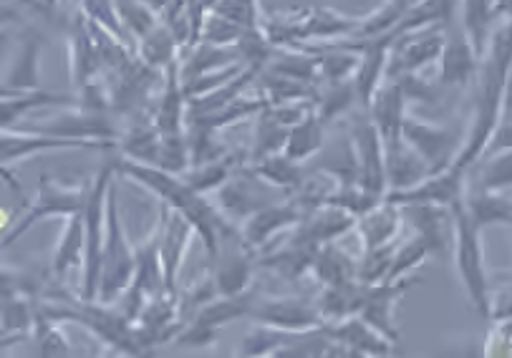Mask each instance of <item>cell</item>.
Here are the masks:
<instances>
[{"mask_svg": "<svg viewBox=\"0 0 512 358\" xmlns=\"http://www.w3.org/2000/svg\"><path fill=\"white\" fill-rule=\"evenodd\" d=\"M117 174L119 177L132 179L134 185L144 187V190L152 192L154 197H159L162 205H167L169 210L180 212L192 227H195L197 237L205 243V250L212 255L217 253L222 240L227 237L240 235V225L233 222L230 217L222 215V210L217 205H212L207 200V195L192 190L187 185V179L182 174H172L167 169L152 167V164L134 162V159H117Z\"/></svg>", "mask_w": 512, "mask_h": 358, "instance_id": "1", "label": "cell"}, {"mask_svg": "<svg viewBox=\"0 0 512 358\" xmlns=\"http://www.w3.org/2000/svg\"><path fill=\"white\" fill-rule=\"evenodd\" d=\"M137 273V258H134V243L127 237L119 215L117 182H111L109 205H106V240L104 255H101V283L99 301L117 303L119 295L132 285Z\"/></svg>", "mask_w": 512, "mask_h": 358, "instance_id": "2", "label": "cell"}, {"mask_svg": "<svg viewBox=\"0 0 512 358\" xmlns=\"http://www.w3.org/2000/svg\"><path fill=\"white\" fill-rule=\"evenodd\" d=\"M117 164L106 162L91 179L89 200L84 207V225H86V258L81 268V290L79 293L89 301H99V283H101V255H104L106 240V205H109L111 182L117 179Z\"/></svg>", "mask_w": 512, "mask_h": 358, "instance_id": "3", "label": "cell"}, {"mask_svg": "<svg viewBox=\"0 0 512 358\" xmlns=\"http://www.w3.org/2000/svg\"><path fill=\"white\" fill-rule=\"evenodd\" d=\"M452 220H454V263H457V273H460L462 285L467 290L472 308L480 316L490 318V283H487L485 265H482V248H480V227L472 220L470 210H467L465 200L452 205Z\"/></svg>", "mask_w": 512, "mask_h": 358, "instance_id": "4", "label": "cell"}, {"mask_svg": "<svg viewBox=\"0 0 512 358\" xmlns=\"http://www.w3.org/2000/svg\"><path fill=\"white\" fill-rule=\"evenodd\" d=\"M91 182H79V185H61L53 177L43 174L41 185H38V195L31 205L26 207L18 220L8 225L3 232V250L16 245L18 237L26 235L33 225H38L46 217H71L76 212H84L86 200H89Z\"/></svg>", "mask_w": 512, "mask_h": 358, "instance_id": "5", "label": "cell"}, {"mask_svg": "<svg viewBox=\"0 0 512 358\" xmlns=\"http://www.w3.org/2000/svg\"><path fill=\"white\" fill-rule=\"evenodd\" d=\"M16 129V127H13ZM31 132L51 134L61 139H84V142H119L122 137V122L111 111H89L81 106H61L48 109V116H38L36 122L28 124Z\"/></svg>", "mask_w": 512, "mask_h": 358, "instance_id": "6", "label": "cell"}, {"mask_svg": "<svg viewBox=\"0 0 512 358\" xmlns=\"http://www.w3.org/2000/svg\"><path fill=\"white\" fill-rule=\"evenodd\" d=\"M288 197H291V192L273 187L245 164L217 190L215 205L220 207L222 215L243 225L255 212L265 210L270 205H278V202L288 200Z\"/></svg>", "mask_w": 512, "mask_h": 358, "instance_id": "7", "label": "cell"}, {"mask_svg": "<svg viewBox=\"0 0 512 358\" xmlns=\"http://www.w3.org/2000/svg\"><path fill=\"white\" fill-rule=\"evenodd\" d=\"M258 293V285H250L248 290H243V293L238 295H217L215 301L202 306L200 311L195 313V318L182 328L180 336L175 338V346H212L222 326H227L230 321H238V318L250 316V308H253Z\"/></svg>", "mask_w": 512, "mask_h": 358, "instance_id": "8", "label": "cell"}, {"mask_svg": "<svg viewBox=\"0 0 512 358\" xmlns=\"http://www.w3.org/2000/svg\"><path fill=\"white\" fill-rule=\"evenodd\" d=\"M250 321L265 323V326L280 328L288 333H306L323 326V316L318 313L316 295H263L258 293Z\"/></svg>", "mask_w": 512, "mask_h": 358, "instance_id": "9", "label": "cell"}, {"mask_svg": "<svg viewBox=\"0 0 512 358\" xmlns=\"http://www.w3.org/2000/svg\"><path fill=\"white\" fill-rule=\"evenodd\" d=\"M349 134L354 139L356 157H359V185L369 190L371 195L384 200V195L389 192V185H386L384 142H381L376 124L371 122L369 111L361 109L359 114H354Z\"/></svg>", "mask_w": 512, "mask_h": 358, "instance_id": "10", "label": "cell"}, {"mask_svg": "<svg viewBox=\"0 0 512 358\" xmlns=\"http://www.w3.org/2000/svg\"><path fill=\"white\" fill-rule=\"evenodd\" d=\"M444 51V36L439 26L422 28V31L404 33L394 38L389 46V64H386V81H396L404 74H419L429 64L439 61Z\"/></svg>", "mask_w": 512, "mask_h": 358, "instance_id": "11", "label": "cell"}, {"mask_svg": "<svg viewBox=\"0 0 512 358\" xmlns=\"http://www.w3.org/2000/svg\"><path fill=\"white\" fill-rule=\"evenodd\" d=\"M61 149H117L114 142H84V139H61L51 134L31 132V129H3L0 132V162L13 167L21 159L36 157L41 152H61Z\"/></svg>", "mask_w": 512, "mask_h": 358, "instance_id": "12", "label": "cell"}, {"mask_svg": "<svg viewBox=\"0 0 512 358\" xmlns=\"http://www.w3.org/2000/svg\"><path fill=\"white\" fill-rule=\"evenodd\" d=\"M66 38H69L71 81H74V89L79 91L104 76L99 48H96L94 33H91V21L81 8H76L66 21Z\"/></svg>", "mask_w": 512, "mask_h": 358, "instance_id": "13", "label": "cell"}, {"mask_svg": "<svg viewBox=\"0 0 512 358\" xmlns=\"http://www.w3.org/2000/svg\"><path fill=\"white\" fill-rule=\"evenodd\" d=\"M303 217H306V212L288 197V200L265 207V210L248 217V220L240 225V232H243L245 245H248L250 250H255V255H258L260 250L268 248L273 240H278L280 235H286L288 230H293Z\"/></svg>", "mask_w": 512, "mask_h": 358, "instance_id": "14", "label": "cell"}, {"mask_svg": "<svg viewBox=\"0 0 512 358\" xmlns=\"http://www.w3.org/2000/svg\"><path fill=\"white\" fill-rule=\"evenodd\" d=\"M159 215H162L164 232H162V268H164V290L172 295H180L177 288V280H180L182 263H185V255L190 250L192 235H197L195 227L180 215V212L169 210L167 205L159 207Z\"/></svg>", "mask_w": 512, "mask_h": 358, "instance_id": "15", "label": "cell"}, {"mask_svg": "<svg viewBox=\"0 0 512 358\" xmlns=\"http://www.w3.org/2000/svg\"><path fill=\"white\" fill-rule=\"evenodd\" d=\"M384 200L399 207L407 205H457L462 200V172L460 169H444V172L429 174L427 179L417 182L407 190H389Z\"/></svg>", "mask_w": 512, "mask_h": 358, "instance_id": "16", "label": "cell"}, {"mask_svg": "<svg viewBox=\"0 0 512 358\" xmlns=\"http://www.w3.org/2000/svg\"><path fill=\"white\" fill-rule=\"evenodd\" d=\"M402 137L424 162L429 164L432 174L444 172L454 164L452 159V142L454 137L447 132V129L437 127V124H427L417 116H412L407 111L402 124Z\"/></svg>", "mask_w": 512, "mask_h": 358, "instance_id": "17", "label": "cell"}, {"mask_svg": "<svg viewBox=\"0 0 512 358\" xmlns=\"http://www.w3.org/2000/svg\"><path fill=\"white\" fill-rule=\"evenodd\" d=\"M323 328L338 346L344 348L346 356H391V351H394V341H389L384 333L376 331L361 316L323 323Z\"/></svg>", "mask_w": 512, "mask_h": 358, "instance_id": "18", "label": "cell"}, {"mask_svg": "<svg viewBox=\"0 0 512 358\" xmlns=\"http://www.w3.org/2000/svg\"><path fill=\"white\" fill-rule=\"evenodd\" d=\"M409 285H412L409 278L394 280V283L366 285L364 303H361L359 316L394 343L399 341V328L394 323V308L396 303L402 301V295L407 293Z\"/></svg>", "mask_w": 512, "mask_h": 358, "instance_id": "19", "label": "cell"}, {"mask_svg": "<svg viewBox=\"0 0 512 358\" xmlns=\"http://www.w3.org/2000/svg\"><path fill=\"white\" fill-rule=\"evenodd\" d=\"M61 106H79L76 94H56V91L33 89V91H3L0 101V122L3 129L18 127L21 119L41 109H61Z\"/></svg>", "mask_w": 512, "mask_h": 358, "instance_id": "20", "label": "cell"}, {"mask_svg": "<svg viewBox=\"0 0 512 358\" xmlns=\"http://www.w3.org/2000/svg\"><path fill=\"white\" fill-rule=\"evenodd\" d=\"M162 232L164 222L159 215L157 227L152 235H147L142 243H134V258H137V273H134L132 285L142 290L144 295L154 298V295L164 293V268H162Z\"/></svg>", "mask_w": 512, "mask_h": 358, "instance_id": "21", "label": "cell"}, {"mask_svg": "<svg viewBox=\"0 0 512 358\" xmlns=\"http://www.w3.org/2000/svg\"><path fill=\"white\" fill-rule=\"evenodd\" d=\"M402 215V207L389 200H381L379 205L364 212L356 220V235L364 243V250L394 245L396 235L402 230Z\"/></svg>", "mask_w": 512, "mask_h": 358, "instance_id": "22", "label": "cell"}, {"mask_svg": "<svg viewBox=\"0 0 512 358\" xmlns=\"http://www.w3.org/2000/svg\"><path fill=\"white\" fill-rule=\"evenodd\" d=\"M371 122L376 124L381 134V142H391V139L402 137V124L407 116V99H404L402 89L396 81H384L376 89L374 99L369 104Z\"/></svg>", "mask_w": 512, "mask_h": 358, "instance_id": "23", "label": "cell"}, {"mask_svg": "<svg viewBox=\"0 0 512 358\" xmlns=\"http://www.w3.org/2000/svg\"><path fill=\"white\" fill-rule=\"evenodd\" d=\"M43 51V36L36 33L33 28H28L26 36L21 38V48H18L16 58H13L11 69L6 74V84L3 91H33L43 89L41 86V66H38V58Z\"/></svg>", "mask_w": 512, "mask_h": 358, "instance_id": "24", "label": "cell"}, {"mask_svg": "<svg viewBox=\"0 0 512 358\" xmlns=\"http://www.w3.org/2000/svg\"><path fill=\"white\" fill-rule=\"evenodd\" d=\"M356 270H359V258L349 253L341 245V240H333L318 248L316 258L311 265V278L318 285H346L356 280Z\"/></svg>", "mask_w": 512, "mask_h": 358, "instance_id": "25", "label": "cell"}, {"mask_svg": "<svg viewBox=\"0 0 512 358\" xmlns=\"http://www.w3.org/2000/svg\"><path fill=\"white\" fill-rule=\"evenodd\" d=\"M86 258V225H84V212L66 217L64 232L59 237V245L53 250L51 270L53 278L64 280L66 273L74 268H84Z\"/></svg>", "mask_w": 512, "mask_h": 358, "instance_id": "26", "label": "cell"}, {"mask_svg": "<svg viewBox=\"0 0 512 358\" xmlns=\"http://www.w3.org/2000/svg\"><path fill=\"white\" fill-rule=\"evenodd\" d=\"M311 8H291L263 16V36L273 48H298L306 43Z\"/></svg>", "mask_w": 512, "mask_h": 358, "instance_id": "27", "label": "cell"}, {"mask_svg": "<svg viewBox=\"0 0 512 358\" xmlns=\"http://www.w3.org/2000/svg\"><path fill=\"white\" fill-rule=\"evenodd\" d=\"M364 293L366 285L359 283V280L346 285H323L316 295V306L318 313L323 316V323H336L349 316H359Z\"/></svg>", "mask_w": 512, "mask_h": 358, "instance_id": "28", "label": "cell"}, {"mask_svg": "<svg viewBox=\"0 0 512 358\" xmlns=\"http://www.w3.org/2000/svg\"><path fill=\"white\" fill-rule=\"evenodd\" d=\"M258 177H263L265 182H270L273 187H280L286 192H296L306 185L308 174H311V167L303 162H296V159L288 157L286 152L270 154V157L258 159V162L248 164Z\"/></svg>", "mask_w": 512, "mask_h": 358, "instance_id": "29", "label": "cell"}, {"mask_svg": "<svg viewBox=\"0 0 512 358\" xmlns=\"http://www.w3.org/2000/svg\"><path fill=\"white\" fill-rule=\"evenodd\" d=\"M366 16H344L338 11H328V8H313L311 21H308L306 41H346V38L359 36L361 26H364ZM326 46V43H323ZM301 48V46H298Z\"/></svg>", "mask_w": 512, "mask_h": 358, "instance_id": "30", "label": "cell"}, {"mask_svg": "<svg viewBox=\"0 0 512 358\" xmlns=\"http://www.w3.org/2000/svg\"><path fill=\"white\" fill-rule=\"evenodd\" d=\"M477 51L467 36H457L444 41L442 58H439V81L447 86H462L475 74Z\"/></svg>", "mask_w": 512, "mask_h": 358, "instance_id": "31", "label": "cell"}, {"mask_svg": "<svg viewBox=\"0 0 512 358\" xmlns=\"http://www.w3.org/2000/svg\"><path fill=\"white\" fill-rule=\"evenodd\" d=\"M409 215L414 227V235H419L429 245L432 255H442L447 250V215L442 205H407L402 207Z\"/></svg>", "mask_w": 512, "mask_h": 358, "instance_id": "32", "label": "cell"}, {"mask_svg": "<svg viewBox=\"0 0 512 358\" xmlns=\"http://www.w3.org/2000/svg\"><path fill=\"white\" fill-rule=\"evenodd\" d=\"M36 301L28 295H3V348L33 336Z\"/></svg>", "mask_w": 512, "mask_h": 358, "instance_id": "33", "label": "cell"}, {"mask_svg": "<svg viewBox=\"0 0 512 358\" xmlns=\"http://www.w3.org/2000/svg\"><path fill=\"white\" fill-rule=\"evenodd\" d=\"M323 134H326V124L318 119L316 109H313L311 114L303 116L301 122L293 124L283 152L296 159V162L306 164L308 159H313L323 149Z\"/></svg>", "mask_w": 512, "mask_h": 358, "instance_id": "34", "label": "cell"}, {"mask_svg": "<svg viewBox=\"0 0 512 358\" xmlns=\"http://www.w3.org/2000/svg\"><path fill=\"white\" fill-rule=\"evenodd\" d=\"M180 48H182L180 41H177L175 31H172V26H169L167 21L159 23L154 31H149L147 36L137 43L139 56H142L149 66H154V69L159 71H164L172 61L180 58Z\"/></svg>", "mask_w": 512, "mask_h": 358, "instance_id": "35", "label": "cell"}, {"mask_svg": "<svg viewBox=\"0 0 512 358\" xmlns=\"http://www.w3.org/2000/svg\"><path fill=\"white\" fill-rule=\"evenodd\" d=\"M288 134H291V127L286 124H280L273 114L265 106L263 111L258 114V122H255V132H253V144H250V159L248 164L258 162V159L270 157V154H278L286 149Z\"/></svg>", "mask_w": 512, "mask_h": 358, "instance_id": "36", "label": "cell"}, {"mask_svg": "<svg viewBox=\"0 0 512 358\" xmlns=\"http://www.w3.org/2000/svg\"><path fill=\"white\" fill-rule=\"evenodd\" d=\"M356 101H359V94H356L354 79L341 81V84H318L316 114L328 127L331 122H336L338 116L349 114Z\"/></svg>", "mask_w": 512, "mask_h": 358, "instance_id": "37", "label": "cell"}, {"mask_svg": "<svg viewBox=\"0 0 512 358\" xmlns=\"http://www.w3.org/2000/svg\"><path fill=\"white\" fill-rule=\"evenodd\" d=\"M117 16L134 48L149 31H154L164 21V16H159L144 0H117Z\"/></svg>", "mask_w": 512, "mask_h": 358, "instance_id": "38", "label": "cell"}, {"mask_svg": "<svg viewBox=\"0 0 512 358\" xmlns=\"http://www.w3.org/2000/svg\"><path fill=\"white\" fill-rule=\"evenodd\" d=\"M33 341L38 343L41 356H69L71 341L64 333V323L53 321L38 308L36 303V321H33Z\"/></svg>", "mask_w": 512, "mask_h": 358, "instance_id": "39", "label": "cell"}, {"mask_svg": "<svg viewBox=\"0 0 512 358\" xmlns=\"http://www.w3.org/2000/svg\"><path fill=\"white\" fill-rule=\"evenodd\" d=\"M427 258H432L429 245L424 243L419 235H412L409 240H404L402 245H396L394 248V258H391V268L384 283H394V280L409 278V273L417 270Z\"/></svg>", "mask_w": 512, "mask_h": 358, "instance_id": "40", "label": "cell"}, {"mask_svg": "<svg viewBox=\"0 0 512 358\" xmlns=\"http://www.w3.org/2000/svg\"><path fill=\"white\" fill-rule=\"evenodd\" d=\"M291 336L293 333L258 323V328H253L248 336H243V341L238 346V356H278V351L291 341Z\"/></svg>", "mask_w": 512, "mask_h": 358, "instance_id": "41", "label": "cell"}, {"mask_svg": "<svg viewBox=\"0 0 512 358\" xmlns=\"http://www.w3.org/2000/svg\"><path fill=\"white\" fill-rule=\"evenodd\" d=\"M467 210H470L475 225H495V222H512V202L505 200V197H497L492 192H485L480 197H470L467 202Z\"/></svg>", "mask_w": 512, "mask_h": 358, "instance_id": "42", "label": "cell"}, {"mask_svg": "<svg viewBox=\"0 0 512 358\" xmlns=\"http://www.w3.org/2000/svg\"><path fill=\"white\" fill-rule=\"evenodd\" d=\"M396 245H384V248H371L364 250L359 258V270H356V280L364 285L384 283L389 275L391 258H394Z\"/></svg>", "mask_w": 512, "mask_h": 358, "instance_id": "43", "label": "cell"}, {"mask_svg": "<svg viewBox=\"0 0 512 358\" xmlns=\"http://www.w3.org/2000/svg\"><path fill=\"white\" fill-rule=\"evenodd\" d=\"M215 13L238 23L245 31H263V11H260L258 0H220Z\"/></svg>", "mask_w": 512, "mask_h": 358, "instance_id": "44", "label": "cell"}, {"mask_svg": "<svg viewBox=\"0 0 512 358\" xmlns=\"http://www.w3.org/2000/svg\"><path fill=\"white\" fill-rule=\"evenodd\" d=\"M245 28H240L238 23L227 21V18H222L220 13H207L205 21H202V31H200V41H207V43H217V46H235V43H240L245 38Z\"/></svg>", "mask_w": 512, "mask_h": 358, "instance_id": "45", "label": "cell"}, {"mask_svg": "<svg viewBox=\"0 0 512 358\" xmlns=\"http://www.w3.org/2000/svg\"><path fill=\"white\" fill-rule=\"evenodd\" d=\"M492 0H465V26L472 36V46H475L477 56L482 53V43H485L487 18H490Z\"/></svg>", "mask_w": 512, "mask_h": 358, "instance_id": "46", "label": "cell"}, {"mask_svg": "<svg viewBox=\"0 0 512 358\" xmlns=\"http://www.w3.org/2000/svg\"><path fill=\"white\" fill-rule=\"evenodd\" d=\"M79 8L91 18V21L101 23V26L111 28L114 33L129 41L127 33H124L122 21L117 16V0H79Z\"/></svg>", "mask_w": 512, "mask_h": 358, "instance_id": "47", "label": "cell"}, {"mask_svg": "<svg viewBox=\"0 0 512 358\" xmlns=\"http://www.w3.org/2000/svg\"><path fill=\"white\" fill-rule=\"evenodd\" d=\"M480 179H482V187H485L487 192L512 185V154L500 157L497 162H487L485 167H482Z\"/></svg>", "mask_w": 512, "mask_h": 358, "instance_id": "48", "label": "cell"}, {"mask_svg": "<svg viewBox=\"0 0 512 358\" xmlns=\"http://www.w3.org/2000/svg\"><path fill=\"white\" fill-rule=\"evenodd\" d=\"M490 318H495V321H507V318H512V283H507L505 288H502V293L497 295V298H492Z\"/></svg>", "mask_w": 512, "mask_h": 358, "instance_id": "49", "label": "cell"}, {"mask_svg": "<svg viewBox=\"0 0 512 358\" xmlns=\"http://www.w3.org/2000/svg\"><path fill=\"white\" fill-rule=\"evenodd\" d=\"M144 3H147V6H152L159 16H164V13H167V8L172 6V0H144Z\"/></svg>", "mask_w": 512, "mask_h": 358, "instance_id": "50", "label": "cell"}, {"mask_svg": "<svg viewBox=\"0 0 512 358\" xmlns=\"http://www.w3.org/2000/svg\"><path fill=\"white\" fill-rule=\"evenodd\" d=\"M389 3H394V6H396V8H402V11H404V13H407V11H409V8H414V6H417L419 0H389Z\"/></svg>", "mask_w": 512, "mask_h": 358, "instance_id": "51", "label": "cell"}]
</instances>
